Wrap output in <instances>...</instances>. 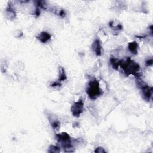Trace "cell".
<instances>
[{
	"mask_svg": "<svg viewBox=\"0 0 153 153\" xmlns=\"http://www.w3.org/2000/svg\"><path fill=\"white\" fill-rule=\"evenodd\" d=\"M120 67L124 70L126 75H133L139 78L140 66L136 62L132 60L130 58H128L126 60H120Z\"/></svg>",
	"mask_w": 153,
	"mask_h": 153,
	"instance_id": "6da1fadb",
	"label": "cell"
},
{
	"mask_svg": "<svg viewBox=\"0 0 153 153\" xmlns=\"http://www.w3.org/2000/svg\"><path fill=\"white\" fill-rule=\"evenodd\" d=\"M56 140L59 144L64 149L65 152H72L74 151V148L72 144V140L69 134L67 133H62L56 134Z\"/></svg>",
	"mask_w": 153,
	"mask_h": 153,
	"instance_id": "7a4b0ae2",
	"label": "cell"
},
{
	"mask_svg": "<svg viewBox=\"0 0 153 153\" xmlns=\"http://www.w3.org/2000/svg\"><path fill=\"white\" fill-rule=\"evenodd\" d=\"M86 92L89 97L92 99H96L102 94L99 83L96 80H91L89 83Z\"/></svg>",
	"mask_w": 153,
	"mask_h": 153,
	"instance_id": "3957f363",
	"label": "cell"
},
{
	"mask_svg": "<svg viewBox=\"0 0 153 153\" xmlns=\"http://www.w3.org/2000/svg\"><path fill=\"white\" fill-rule=\"evenodd\" d=\"M137 84L139 88L141 90L143 98L147 101H150L152 95V88L142 82L140 78L137 80Z\"/></svg>",
	"mask_w": 153,
	"mask_h": 153,
	"instance_id": "277c9868",
	"label": "cell"
},
{
	"mask_svg": "<svg viewBox=\"0 0 153 153\" xmlns=\"http://www.w3.org/2000/svg\"><path fill=\"white\" fill-rule=\"evenodd\" d=\"M84 109V104L82 99L75 102L71 106V113L75 117H78L82 114Z\"/></svg>",
	"mask_w": 153,
	"mask_h": 153,
	"instance_id": "5b68a950",
	"label": "cell"
},
{
	"mask_svg": "<svg viewBox=\"0 0 153 153\" xmlns=\"http://www.w3.org/2000/svg\"><path fill=\"white\" fill-rule=\"evenodd\" d=\"M92 49L97 56H101L102 54V48L100 41L98 39L94 41L92 44Z\"/></svg>",
	"mask_w": 153,
	"mask_h": 153,
	"instance_id": "8992f818",
	"label": "cell"
},
{
	"mask_svg": "<svg viewBox=\"0 0 153 153\" xmlns=\"http://www.w3.org/2000/svg\"><path fill=\"white\" fill-rule=\"evenodd\" d=\"M37 38L41 43H46L51 39V35L46 32H42L38 35Z\"/></svg>",
	"mask_w": 153,
	"mask_h": 153,
	"instance_id": "52a82bcc",
	"label": "cell"
},
{
	"mask_svg": "<svg viewBox=\"0 0 153 153\" xmlns=\"http://www.w3.org/2000/svg\"><path fill=\"white\" fill-rule=\"evenodd\" d=\"M49 119L52 128L55 130H59L60 128L59 121L57 119H55L54 118L53 115H49Z\"/></svg>",
	"mask_w": 153,
	"mask_h": 153,
	"instance_id": "ba28073f",
	"label": "cell"
},
{
	"mask_svg": "<svg viewBox=\"0 0 153 153\" xmlns=\"http://www.w3.org/2000/svg\"><path fill=\"white\" fill-rule=\"evenodd\" d=\"M128 49L132 53L134 54V55H136L138 50V44L135 41L131 42L128 45Z\"/></svg>",
	"mask_w": 153,
	"mask_h": 153,
	"instance_id": "9c48e42d",
	"label": "cell"
},
{
	"mask_svg": "<svg viewBox=\"0 0 153 153\" xmlns=\"http://www.w3.org/2000/svg\"><path fill=\"white\" fill-rule=\"evenodd\" d=\"M7 15L9 16V19H14V18L16 17V13L14 12V9L11 7V6H8L6 10Z\"/></svg>",
	"mask_w": 153,
	"mask_h": 153,
	"instance_id": "30bf717a",
	"label": "cell"
},
{
	"mask_svg": "<svg viewBox=\"0 0 153 153\" xmlns=\"http://www.w3.org/2000/svg\"><path fill=\"white\" fill-rule=\"evenodd\" d=\"M110 62H111V64L113 67V68L115 69H118L119 67H120V60L115 59L114 58H111L110 59Z\"/></svg>",
	"mask_w": 153,
	"mask_h": 153,
	"instance_id": "8fae6325",
	"label": "cell"
},
{
	"mask_svg": "<svg viewBox=\"0 0 153 153\" xmlns=\"http://www.w3.org/2000/svg\"><path fill=\"white\" fill-rule=\"evenodd\" d=\"M67 79V75H66V73H65V71L64 70V69L62 67H59V81L60 82H62V81H64Z\"/></svg>",
	"mask_w": 153,
	"mask_h": 153,
	"instance_id": "7c38bea8",
	"label": "cell"
},
{
	"mask_svg": "<svg viewBox=\"0 0 153 153\" xmlns=\"http://www.w3.org/2000/svg\"><path fill=\"white\" fill-rule=\"evenodd\" d=\"M49 152L51 153H58L60 151V149L59 147L55 145H51L49 147V150L48 151Z\"/></svg>",
	"mask_w": 153,
	"mask_h": 153,
	"instance_id": "4fadbf2b",
	"label": "cell"
},
{
	"mask_svg": "<svg viewBox=\"0 0 153 153\" xmlns=\"http://www.w3.org/2000/svg\"><path fill=\"white\" fill-rule=\"evenodd\" d=\"M95 152H98V153H102V152H105V150H104V148H103L102 147H99L97 148H96L95 150Z\"/></svg>",
	"mask_w": 153,
	"mask_h": 153,
	"instance_id": "5bb4252c",
	"label": "cell"
},
{
	"mask_svg": "<svg viewBox=\"0 0 153 153\" xmlns=\"http://www.w3.org/2000/svg\"><path fill=\"white\" fill-rule=\"evenodd\" d=\"M152 64H153V60H152V58L149 59L148 60H147L145 62V64H146V66H147V67L152 66Z\"/></svg>",
	"mask_w": 153,
	"mask_h": 153,
	"instance_id": "9a60e30c",
	"label": "cell"
},
{
	"mask_svg": "<svg viewBox=\"0 0 153 153\" xmlns=\"http://www.w3.org/2000/svg\"><path fill=\"white\" fill-rule=\"evenodd\" d=\"M61 85H62V83L60 81H58V82L57 81V82H54L51 86V87H59Z\"/></svg>",
	"mask_w": 153,
	"mask_h": 153,
	"instance_id": "2e32d148",
	"label": "cell"
}]
</instances>
